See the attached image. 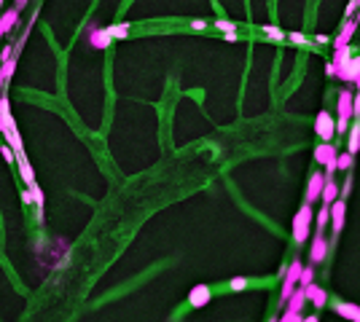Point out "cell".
I'll use <instances>...</instances> for the list:
<instances>
[{
	"instance_id": "cb8c5ba5",
	"label": "cell",
	"mask_w": 360,
	"mask_h": 322,
	"mask_svg": "<svg viewBox=\"0 0 360 322\" xmlns=\"http://www.w3.org/2000/svg\"><path fill=\"white\" fill-rule=\"evenodd\" d=\"M312 282H315V268H312V263H309V266H301L299 285H301V287H306V285H312Z\"/></svg>"
},
{
	"instance_id": "8992f818",
	"label": "cell",
	"mask_w": 360,
	"mask_h": 322,
	"mask_svg": "<svg viewBox=\"0 0 360 322\" xmlns=\"http://www.w3.org/2000/svg\"><path fill=\"white\" fill-rule=\"evenodd\" d=\"M331 210V223H333V234H341V228H344V215H347V201L344 199H336L328 204Z\"/></svg>"
},
{
	"instance_id": "9c48e42d",
	"label": "cell",
	"mask_w": 360,
	"mask_h": 322,
	"mask_svg": "<svg viewBox=\"0 0 360 322\" xmlns=\"http://www.w3.org/2000/svg\"><path fill=\"white\" fill-rule=\"evenodd\" d=\"M336 148H333V142H320V145H315V151H312V159L317 161V164H331V161H336Z\"/></svg>"
},
{
	"instance_id": "ba28073f",
	"label": "cell",
	"mask_w": 360,
	"mask_h": 322,
	"mask_svg": "<svg viewBox=\"0 0 360 322\" xmlns=\"http://www.w3.org/2000/svg\"><path fill=\"white\" fill-rule=\"evenodd\" d=\"M355 32H358V19H347V22H344V27L339 30V35L333 38V49L350 46V43H352V38H355Z\"/></svg>"
},
{
	"instance_id": "5bb4252c",
	"label": "cell",
	"mask_w": 360,
	"mask_h": 322,
	"mask_svg": "<svg viewBox=\"0 0 360 322\" xmlns=\"http://www.w3.org/2000/svg\"><path fill=\"white\" fill-rule=\"evenodd\" d=\"M333 312L339 314L341 320L355 322V317L360 314V306H358V303H350V301H336V303H333Z\"/></svg>"
},
{
	"instance_id": "484cf974",
	"label": "cell",
	"mask_w": 360,
	"mask_h": 322,
	"mask_svg": "<svg viewBox=\"0 0 360 322\" xmlns=\"http://www.w3.org/2000/svg\"><path fill=\"white\" fill-rule=\"evenodd\" d=\"M328 220H331V210H328V204H323V207H320V212H317V217H315L317 231H323V228L328 226Z\"/></svg>"
},
{
	"instance_id": "bcb514c9",
	"label": "cell",
	"mask_w": 360,
	"mask_h": 322,
	"mask_svg": "<svg viewBox=\"0 0 360 322\" xmlns=\"http://www.w3.org/2000/svg\"><path fill=\"white\" fill-rule=\"evenodd\" d=\"M269 322H277V317H274V320H269Z\"/></svg>"
},
{
	"instance_id": "3957f363",
	"label": "cell",
	"mask_w": 360,
	"mask_h": 322,
	"mask_svg": "<svg viewBox=\"0 0 360 322\" xmlns=\"http://www.w3.org/2000/svg\"><path fill=\"white\" fill-rule=\"evenodd\" d=\"M328 250H331V244H328V239H325V234L317 231L315 237H312V242H309V263L312 266L323 263L325 255H328Z\"/></svg>"
},
{
	"instance_id": "7c38bea8",
	"label": "cell",
	"mask_w": 360,
	"mask_h": 322,
	"mask_svg": "<svg viewBox=\"0 0 360 322\" xmlns=\"http://www.w3.org/2000/svg\"><path fill=\"white\" fill-rule=\"evenodd\" d=\"M285 306H288V312H304L306 306V290L301 285H296V290L290 293V298L285 301Z\"/></svg>"
},
{
	"instance_id": "8fae6325",
	"label": "cell",
	"mask_w": 360,
	"mask_h": 322,
	"mask_svg": "<svg viewBox=\"0 0 360 322\" xmlns=\"http://www.w3.org/2000/svg\"><path fill=\"white\" fill-rule=\"evenodd\" d=\"M333 62L336 67H339V78L344 76V70L350 67V62H352V49L350 46H341V49H333Z\"/></svg>"
},
{
	"instance_id": "d4e9b609",
	"label": "cell",
	"mask_w": 360,
	"mask_h": 322,
	"mask_svg": "<svg viewBox=\"0 0 360 322\" xmlns=\"http://www.w3.org/2000/svg\"><path fill=\"white\" fill-rule=\"evenodd\" d=\"M0 116L5 118V126L14 124V116H11V102H8V97H5V94H0Z\"/></svg>"
},
{
	"instance_id": "277c9868",
	"label": "cell",
	"mask_w": 360,
	"mask_h": 322,
	"mask_svg": "<svg viewBox=\"0 0 360 322\" xmlns=\"http://www.w3.org/2000/svg\"><path fill=\"white\" fill-rule=\"evenodd\" d=\"M315 134L323 142H331V137L336 134V132H333V118H331L328 110H320L317 113V118H315Z\"/></svg>"
},
{
	"instance_id": "7bdbcfd3",
	"label": "cell",
	"mask_w": 360,
	"mask_h": 322,
	"mask_svg": "<svg viewBox=\"0 0 360 322\" xmlns=\"http://www.w3.org/2000/svg\"><path fill=\"white\" fill-rule=\"evenodd\" d=\"M355 16H360V0H358V14H355Z\"/></svg>"
},
{
	"instance_id": "ffe728a7",
	"label": "cell",
	"mask_w": 360,
	"mask_h": 322,
	"mask_svg": "<svg viewBox=\"0 0 360 322\" xmlns=\"http://www.w3.org/2000/svg\"><path fill=\"white\" fill-rule=\"evenodd\" d=\"M19 164V177H22V183H25V188H30V186H35V169H32V164L30 161H16Z\"/></svg>"
},
{
	"instance_id": "9a60e30c",
	"label": "cell",
	"mask_w": 360,
	"mask_h": 322,
	"mask_svg": "<svg viewBox=\"0 0 360 322\" xmlns=\"http://www.w3.org/2000/svg\"><path fill=\"white\" fill-rule=\"evenodd\" d=\"M301 266H304V263H301L299 258H293V261H290L288 266H285V271H282V285H299Z\"/></svg>"
},
{
	"instance_id": "f35d334b",
	"label": "cell",
	"mask_w": 360,
	"mask_h": 322,
	"mask_svg": "<svg viewBox=\"0 0 360 322\" xmlns=\"http://www.w3.org/2000/svg\"><path fill=\"white\" fill-rule=\"evenodd\" d=\"M301 322H320L317 314H309V317H301Z\"/></svg>"
},
{
	"instance_id": "30bf717a",
	"label": "cell",
	"mask_w": 360,
	"mask_h": 322,
	"mask_svg": "<svg viewBox=\"0 0 360 322\" xmlns=\"http://www.w3.org/2000/svg\"><path fill=\"white\" fill-rule=\"evenodd\" d=\"M304 290H306V301H309L315 309H323L325 303H328V290H323V287L315 285V282H312V285H306Z\"/></svg>"
},
{
	"instance_id": "74e56055",
	"label": "cell",
	"mask_w": 360,
	"mask_h": 322,
	"mask_svg": "<svg viewBox=\"0 0 360 322\" xmlns=\"http://www.w3.org/2000/svg\"><path fill=\"white\" fill-rule=\"evenodd\" d=\"M22 201H25V204H32V201H30V193H27V188L22 191Z\"/></svg>"
},
{
	"instance_id": "d590c367",
	"label": "cell",
	"mask_w": 360,
	"mask_h": 322,
	"mask_svg": "<svg viewBox=\"0 0 360 322\" xmlns=\"http://www.w3.org/2000/svg\"><path fill=\"white\" fill-rule=\"evenodd\" d=\"M191 27H194V30H204V22H202V19H194Z\"/></svg>"
},
{
	"instance_id": "4fadbf2b",
	"label": "cell",
	"mask_w": 360,
	"mask_h": 322,
	"mask_svg": "<svg viewBox=\"0 0 360 322\" xmlns=\"http://www.w3.org/2000/svg\"><path fill=\"white\" fill-rule=\"evenodd\" d=\"M27 193H30V201H32V207H35V215H38V223H43V204H46V196H43V191H41V186H30L27 188Z\"/></svg>"
},
{
	"instance_id": "7a4b0ae2",
	"label": "cell",
	"mask_w": 360,
	"mask_h": 322,
	"mask_svg": "<svg viewBox=\"0 0 360 322\" xmlns=\"http://www.w3.org/2000/svg\"><path fill=\"white\" fill-rule=\"evenodd\" d=\"M86 43L91 46V49L102 51V49H108V46L113 43V38H111V32H108V27L89 25V27H86Z\"/></svg>"
},
{
	"instance_id": "e575fe53",
	"label": "cell",
	"mask_w": 360,
	"mask_h": 322,
	"mask_svg": "<svg viewBox=\"0 0 360 322\" xmlns=\"http://www.w3.org/2000/svg\"><path fill=\"white\" fill-rule=\"evenodd\" d=\"M352 14H358V0H350V3H347L344 16H347V19H352Z\"/></svg>"
},
{
	"instance_id": "2e32d148",
	"label": "cell",
	"mask_w": 360,
	"mask_h": 322,
	"mask_svg": "<svg viewBox=\"0 0 360 322\" xmlns=\"http://www.w3.org/2000/svg\"><path fill=\"white\" fill-rule=\"evenodd\" d=\"M16 19H19V8H8V11H0V38L8 35L11 27L16 25Z\"/></svg>"
},
{
	"instance_id": "ac0fdd59",
	"label": "cell",
	"mask_w": 360,
	"mask_h": 322,
	"mask_svg": "<svg viewBox=\"0 0 360 322\" xmlns=\"http://www.w3.org/2000/svg\"><path fill=\"white\" fill-rule=\"evenodd\" d=\"M336 199H339V186H336L333 177H325L323 191H320V201H323V204H331V201H336Z\"/></svg>"
},
{
	"instance_id": "1f68e13d",
	"label": "cell",
	"mask_w": 360,
	"mask_h": 322,
	"mask_svg": "<svg viewBox=\"0 0 360 322\" xmlns=\"http://www.w3.org/2000/svg\"><path fill=\"white\" fill-rule=\"evenodd\" d=\"M215 27H218V30H223V32H234V30H237V27H234L228 19H218V22H215Z\"/></svg>"
},
{
	"instance_id": "836d02e7",
	"label": "cell",
	"mask_w": 360,
	"mask_h": 322,
	"mask_svg": "<svg viewBox=\"0 0 360 322\" xmlns=\"http://www.w3.org/2000/svg\"><path fill=\"white\" fill-rule=\"evenodd\" d=\"M325 76H328V78H339V67H336L333 62H328V65H325Z\"/></svg>"
},
{
	"instance_id": "ab89813d",
	"label": "cell",
	"mask_w": 360,
	"mask_h": 322,
	"mask_svg": "<svg viewBox=\"0 0 360 322\" xmlns=\"http://www.w3.org/2000/svg\"><path fill=\"white\" fill-rule=\"evenodd\" d=\"M3 129H5V118L0 116V134H3Z\"/></svg>"
},
{
	"instance_id": "f6af8a7d",
	"label": "cell",
	"mask_w": 360,
	"mask_h": 322,
	"mask_svg": "<svg viewBox=\"0 0 360 322\" xmlns=\"http://www.w3.org/2000/svg\"><path fill=\"white\" fill-rule=\"evenodd\" d=\"M355 322H360V314H358V317H355Z\"/></svg>"
},
{
	"instance_id": "4316f807",
	"label": "cell",
	"mask_w": 360,
	"mask_h": 322,
	"mask_svg": "<svg viewBox=\"0 0 360 322\" xmlns=\"http://www.w3.org/2000/svg\"><path fill=\"white\" fill-rule=\"evenodd\" d=\"M248 287H250L248 277H234L231 282H228V290H231V293H242V290H248Z\"/></svg>"
},
{
	"instance_id": "ee69618b",
	"label": "cell",
	"mask_w": 360,
	"mask_h": 322,
	"mask_svg": "<svg viewBox=\"0 0 360 322\" xmlns=\"http://www.w3.org/2000/svg\"><path fill=\"white\" fill-rule=\"evenodd\" d=\"M0 11H3V0H0Z\"/></svg>"
},
{
	"instance_id": "e0dca14e",
	"label": "cell",
	"mask_w": 360,
	"mask_h": 322,
	"mask_svg": "<svg viewBox=\"0 0 360 322\" xmlns=\"http://www.w3.org/2000/svg\"><path fill=\"white\" fill-rule=\"evenodd\" d=\"M336 110H339V118H347L352 121V91H341L339 94V102H336Z\"/></svg>"
},
{
	"instance_id": "52a82bcc",
	"label": "cell",
	"mask_w": 360,
	"mask_h": 322,
	"mask_svg": "<svg viewBox=\"0 0 360 322\" xmlns=\"http://www.w3.org/2000/svg\"><path fill=\"white\" fill-rule=\"evenodd\" d=\"M323 183H325L323 172H312V175H309V183H306V204H315V201H320Z\"/></svg>"
},
{
	"instance_id": "5b68a950",
	"label": "cell",
	"mask_w": 360,
	"mask_h": 322,
	"mask_svg": "<svg viewBox=\"0 0 360 322\" xmlns=\"http://www.w3.org/2000/svg\"><path fill=\"white\" fill-rule=\"evenodd\" d=\"M210 298H213V287L207 285H196L191 287V293H188V306L191 309H202L210 303Z\"/></svg>"
},
{
	"instance_id": "8d00e7d4",
	"label": "cell",
	"mask_w": 360,
	"mask_h": 322,
	"mask_svg": "<svg viewBox=\"0 0 360 322\" xmlns=\"http://www.w3.org/2000/svg\"><path fill=\"white\" fill-rule=\"evenodd\" d=\"M11 54H14V49H3V54H0V59H3V62H5V59H8V56H11Z\"/></svg>"
},
{
	"instance_id": "603a6c76",
	"label": "cell",
	"mask_w": 360,
	"mask_h": 322,
	"mask_svg": "<svg viewBox=\"0 0 360 322\" xmlns=\"http://www.w3.org/2000/svg\"><path fill=\"white\" fill-rule=\"evenodd\" d=\"M261 32H264L266 38H272V40H285V35H288L285 30H279V27H274V25H264Z\"/></svg>"
},
{
	"instance_id": "b9f144b4",
	"label": "cell",
	"mask_w": 360,
	"mask_h": 322,
	"mask_svg": "<svg viewBox=\"0 0 360 322\" xmlns=\"http://www.w3.org/2000/svg\"><path fill=\"white\" fill-rule=\"evenodd\" d=\"M355 86H358V89H360V76H358V78H355Z\"/></svg>"
},
{
	"instance_id": "44dd1931",
	"label": "cell",
	"mask_w": 360,
	"mask_h": 322,
	"mask_svg": "<svg viewBox=\"0 0 360 322\" xmlns=\"http://www.w3.org/2000/svg\"><path fill=\"white\" fill-rule=\"evenodd\" d=\"M14 70H16V56L11 54L8 59L3 62V67H0V89H3V86L11 80V76H14Z\"/></svg>"
},
{
	"instance_id": "d6a6232c",
	"label": "cell",
	"mask_w": 360,
	"mask_h": 322,
	"mask_svg": "<svg viewBox=\"0 0 360 322\" xmlns=\"http://www.w3.org/2000/svg\"><path fill=\"white\" fill-rule=\"evenodd\" d=\"M352 116L360 118V89H358V94H352Z\"/></svg>"
},
{
	"instance_id": "4dcf8cb0",
	"label": "cell",
	"mask_w": 360,
	"mask_h": 322,
	"mask_svg": "<svg viewBox=\"0 0 360 322\" xmlns=\"http://www.w3.org/2000/svg\"><path fill=\"white\" fill-rule=\"evenodd\" d=\"M0 153H3V159L8 161V164H14V161H16L14 151H11V145H5V142H3V145H0Z\"/></svg>"
},
{
	"instance_id": "f546056e",
	"label": "cell",
	"mask_w": 360,
	"mask_h": 322,
	"mask_svg": "<svg viewBox=\"0 0 360 322\" xmlns=\"http://www.w3.org/2000/svg\"><path fill=\"white\" fill-rule=\"evenodd\" d=\"M285 38H288L290 43H296V46H304L306 43V35H301V32H288Z\"/></svg>"
},
{
	"instance_id": "f1b7e54d",
	"label": "cell",
	"mask_w": 360,
	"mask_h": 322,
	"mask_svg": "<svg viewBox=\"0 0 360 322\" xmlns=\"http://www.w3.org/2000/svg\"><path fill=\"white\" fill-rule=\"evenodd\" d=\"M301 317H304L301 312H285L282 317H277V322H301Z\"/></svg>"
},
{
	"instance_id": "6da1fadb",
	"label": "cell",
	"mask_w": 360,
	"mask_h": 322,
	"mask_svg": "<svg viewBox=\"0 0 360 322\" xmlns=\"http://www.w3.org/2000/svg\"><path fill=\"white\" fill-rule=\"evenodd\" d=\"M312 204H301V210L296 212L293 217V228H290V234H293V242L296 244H304L306 239H309V226H312Z\"/></svg>"
},
{
	"instance_id": "60d3db41",
	"label": "cell",
	"mask_w": 360,
	"mask_h": 322,
	"mask_svg": "<svg viewBox=\"0 0 360 322\" xmlns=\"http://www.w3.org/2000/svg\"><path fill=\"white\" fill-rule=\"evenodd\" d=\"M27 3H30V0H16V5H27Z\"/></svg>"
},
{
	"instance_id": "7402d4cb",
	"label": "cell",
	"mask_w": 360,
	"mask_h": 322,
	"mask_svg": "<svg viewBox=\"0 0 360 322\" xmlns=\"http://www.w3.org/2000/svg\"><path fill=\"white\" fill-rule=\"evenodd\" d=\"M352 164H355V156L352 153H336V169H341V172H350L352 169Z\"/></svg>"
},
{
	"instance_id": "d6986e66",
	"label": "cell",
	"mask_w": 360,
	"mask_h": 322,
	"mask_svg": "<svg viewBox=\"0 0 360 322\" xmlns=\"http://www.w3.org/2000/svg\"><path fill=\"white\" fill-rule=\"evenodd\" d=\"M347 132H350V134H347V153L358 156V151H360V124L355 121L352 129H347Z\"/></svg>"
},
{
	"instance_id": "83f0119b",
	"label": "cell",
	"mask_w": 360,
	"mask_h": 322,
	"mask_svg": "<svg viewBox=\"0 0 360 322\" xmlns=\"http://www.w3.org/2000/svg\"><path fill=\"white\" fill-rule=\"evenodd\" d=\"M108 32H111V38H127L129 25H113V27H108Z\"/></svg>"
}]
</instances>
